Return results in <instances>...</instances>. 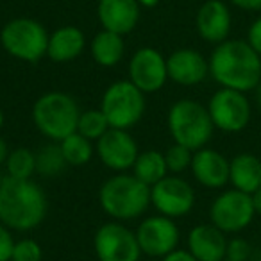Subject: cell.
<instances>
[{
  "label": "cell",
  "mask_w": 261,
  "mask_h": 261,
  "mask_svg": "<svg viewBox=\"0 0 261 261\" xmlns=\"http://www.w3.org/2000/svg\"><path fill=\"white\" fill-rule=\"evenodd\" d=\"M197 31L210 43H222L231 33V11L222 0H207L197 11Z\"/></svg>",
  "instance_id": "ac0fdd59"
},
{
  "label": "cell",
  "mask_w": 261,
  "mask_h": 261,
  "mask_svg": "<svg viewBox=\"0 0 261 261\" xmlns=\"http://www.w3.org/2000/svg\"><path fill=\"white\" fill-rule=\"evenodd\" d=\"M15 243L16 242L13 240L11 229L0 224V261H11Z\"/></svg>",
  "instance_id": "4dcf8cb0"
},
{
  "label": "cell",
  "mask_w": 261,
  "mask_h": 261,
  "mask_svg": "<svg viewBox=\"0 0 261 261\" xmlns=\"http://www.w3.org/2000/svg\"><path fill=\"white\" fill-rule=\"evenodd\" d=\"M0 43L9 56L27 63H38L47 56L48 34L40 22L33 18L9 20L0 31Z\"/></svg>",
  "instance_id": "8992f818"
},
{
  "label": "cell",
  "mask_w": 261,
  "mask_h": 261,
  "mask_svg": "<svg viewBox=\"0 0 261 261\" xmlns=\"http://www.w3.org/2000/svg\"><path fill=\"white\" fill-rule=\"evenodd\" d=\"M79 116L81 111L77 102L61 91L41 95L33 106L34 125L52 142H61L66 136L77 133Z\"/></svg>",
  "instance_id": "277c9868"
},
{
  "label": "cell",
  "mask_w": 261,
  "mask_h": 261,
  "mask_svg": "<svg viewBox=\"0 0 261 261\" xmlns=\"http://www.w3.org/2000/svg\"><path fill=\"white\" fill-rule=\"evenodd\" d=\"M100 206L115 220H135L150 206V186L133 174L109 177L98 192Z\"/></svg>",
  "instance_id": "3957f363"
},
{
  "label": "cell",
  "mask_w": 261,
  "mask_h": 261,
  "mask_svg": "<svg viewBox=\"0 0 261 261\" xmlns=\"http://www.w3.org/2000/svg\"><path fill=\"white\" fill-rule=\"evenodd\" d=\"M222 261H231V259H227V257H225V259H222Z\"/></svg>",
  "instance_id": "60d3db41"
},
{
  "label": "cell",
  "mask_w": 261,
  "mask_h": 261,
  "mask_svg": "<svg viewBox=\"0 0 261 261\" xmlns=\"http://www.w3.org/2000/svg\"><path fill=\"white\" fill-rule=\"evenodd\" d=\"M254 204L252 195L232 188L220 193L213 200L210 210L211 224L222 232H240L252 222Z\"/></svg>",
  "instance_id": "ba28073f"
},
{
  "label": "cell",
  "mask_w": 261,
  "mask_h": 261,
  "mask_svg": "<svg viewBox=\"0 0 261 261\" xmlns=\"http://www.w3.org/2000/svg\"><path fill=\"white\" fill-rule=\"evenodd\" d=\"M229 182L236 190L252 195L261 188V160L254 154L242 152L229 161Z\"/></svg>",
  "instance_id": "ffe728a7"
},
{
  "label": "cell",
  "mask_w": 261,
  "mask_h": 261,
  "mask_svg": "<svg viewBox=\"0 0 261 261\" xmlns=\"http://www.w3.org/2000/svg\"><path fill=\"white\" fill-rule=\"evenodd\" d=\"M8 177L13 179H31L36 174V154L29 149H15L9 152L6 160Z\"/></svg>",
  "instance_id": "d4e9b609"
},
{
  "label": "cell",
  "mask_w": 261,
  "mask_h": 261,
  "mask_svg": "<svg viewBox=\"0 0 261 261\" xmlns=\"http://www.w3.org/2000/svg\"><path fill=\"white\" fill-rule=\"evenodd\" d=\"M192 158L193 150L186 149V147L174 143L170 149L165 152V161H167L168 172H174V174H181L186 168L192 167Z\"/></svg>",
  "instance_id": "83f0119b"
},
{
  "label": "cell",
  "mask_w": 261,
  "mask_h": 261,
  "mask_svg": "<svg viewBox=\"0 0 261 261\" xmlns=\"http://www.w3.org/2000/svg\"><path fill=\"white\" fill-rule=\"evenodd\" d=\"M168 79L167 58L156 48L143 47L135 52L129 61V81L142 93H154L165 86Z\"/></svg>",
  "instance_id": "4fadbf2b"
},
{
  "label": "cell",
  "mask_w": 261,
  "mask_h": 261,
  "mask_svg": "<svg viewBox=\"0 0 261 261\" xmlns=\"http://www.w3.org/2000/svg\"><path fill=\"white\" fill-rule=\"evenodd\" d=\"M210 75L222 88L247 93L261 83V58L243 40H225L215 47L210 59Z\"/></svg>",
  "instance_id": "6da1fadb"
},
{
  "label": "cell",
  "mask_w": 261,
  "mask_h": 261,
  "mask_svg": "<svg viewBox=\"0 0 261 261\" xmlns=\"http://www.w3.org/2000/svg\"><path fill=\"white\" fill-rule=\"evenodd\" d=\"M133 175H136L147 186H154L156 182H160L168 175L165 154L158 152V150H145V152L138 154L135 165H133Z\"/></svg>",
  "instance_id": "603a6c76"
},
{
  "label": "cell",
  "mask_w": 261,
  "mask_h": 261,
  "mask_svg": "<svg viewBox=\"0 0 261 261\" xmlns=\"http://www.w3.org/2000/svg\"><path fill=\"white\" fill-rule=\"evenodd\" d=\"M43 250L40 243L33 238H23L15 243L11 261H41Z\"/></svg>",
  "instance_id": "f1b7e54d"
},
{
  "label": "cell",
  "mask_w": 261,
  "mask_h": 261,
  "mask_svg": "<svg viewBox=\"0 0 261 261\" xmlns=\"http://www.w3.org/2000/svg\"><path fill=\"white\" fill-rule=\"evenodd\" d=\"M2 125H4V113L0 109V129H2Z\"/></svg>",
  "instance_id": "f35d334b"
},
{
  "label": "cell",
  "mask_w": 261,
  "mask_h": 261,
  "mask_svg": "<svg viewBox=\"0 0 261 261\" xmlns=\"http://www.w3.org/2000/svg\"><path fill=\"white\" fill-rule=\"evenodd\" d=\"M229 2L245 11H259L261 9V0H229Z\"/></svg>",
  "instance_id": "836d02e7"
},
{
  "label": "cell",
  "mask_w": 261,
  "mask_h": 261,
  "mask_svg": "<svg viewBox=\"0 0 261 261\" xmlns=\"http://www.w3.org/2000/svg\"><path fill=\"white\" fill-rule=\"evenodd\" d=\"M97 152L102 163L116 172H123L133 167L140 154L135 138L125 129H113V127L102 138H98Z\"/></svg>",
  "instance_id": "5bb4252c"
},
{
  "label": "cell",
  "mask_w": 261,
  "mask_h": 261,
  "mask_svg": "<svg viewBox=\"0 0 261 261\" xmlns=\"http://www.w3.org/2000/svg\"><path fill=\"white\" fill-rule=\"evenodd\" d=\"M247 43H249L261 58V18L254 20V22L250 23L249 33H247Z\"/></svg>",
  "instance_id": "1f68e13d"
},
{
  "label": "cell",
  "mask_w": 261,
  "mask_h": 261,
  "mask_svg": "<svg viewBox=\"0 0 261 261\" xmlns=\"http://www.w3.org/2000/svg\"><path fill=\"white\" fill-rule=\"evenodd\" d=\"M84 50V34L79 27L65 25L59 27L54 34L48 36L47 56L54 63L73 61Z\"/></svg>",
  "instance_id": "44dd1931"
},
{
  "label": "cell",
  "mask_w": 261,
  "mask_h": 261,
  "mask_svg": "<svg viewBox=\"0 0 261 261\" xmlns=\"http://www.w3.org/2000/svg\"><path fill=\"white\" fill-rule=\"evenodd\" d=\"M97 15L106 31L123 36L138 25L140 4L138 0H98Z\"/></svg>",
  "instance_id": "2e32d148"
},
{
  "label": "cell",
  "mask_w": 261,
  "mask_h": 261,
  "mask_svg": "<svg viewBox=\"0 0 261 261\" xmlns=\"http://www.w3.org/2000/svg\"><path fill=\"white\" fill-rule=\"evenodd\" d=\"M61 152L65 156L66 163L73 165V167H81V165L90 163L91 156H93V147H91V140L84 138L79 133L66 136L65 140L59 142Z\"/></svg>",
  "instance_id": "cb8c5ba5"
},
{
  "label": "cell",
  "mask_w": 261,
  "mask_h": 261,
  "mask_svg": "<svg viewBox=\"0 0 261 261\" xmlns=\"http://www.w3.org/2000/svg\"><path fill=\"white\" fill-rule=\"evenodd\" d=\"M91 48V58L95 63L100 66H115L123 59V52H125V45H123V38L111 31H100L95 34L93 41L90 45Z\"/></svg>",
  "instance_id": "7402d4cb"
},
{
  "label": "cell",
  "mask_w": 261,
  "mask_h": 261,
  "mask_svg": "<svg viewBox=\"0 0 261 261\" xmlns=\"http://www.w3.org/2000/svg\"><path fill=\"white\" fill-rule=\"evenodd\" d=\"M47 215V195L33 179L6 175L0 185V224L13 231H31Z\"/></svg>",
  "instance_id": "7a4b0ae2"
},
{
  "label": "cell",
  "mask_w": 261,
  "mask_h": 261,
  "mask_svg": "<svg viewBox=\"0 0 261 261\" xmlns=\"http://www.w3.org/2000/svg\"><path fill=\"white\" fill-rule=\"evenodd\" d=\"M150 204L163 217H185L195 204V192L185 179L177 175H167L160 182L150 186Z\"/></svg>",
  "instance_id": "8fae6325"
},
{
  "label": "cell",
  "mask_w": 261,
  "mask_h": 261,
  "mask_svg": "<svg viewBox=\"0 0 261 261\" xmlns=\"http://www.w3.org/2000/svg\"><path fill=\"white\" fill-rule=\"evenodd\" d=\"M145 93L130 81H116L104 91L100 109L113 129H129L145 113Z\"/></svg>",
  "instance_id": "52a82bcc"
},
{
  "label": "cell",
  "mask_w": 261,
  "mask_h": 261,
  "mask_svg": "<svg viewBox=\"0 0 261 261\" xmlns=\"http://www.w3.org/2000/svg\"><path fill=\"white\" fill-rule=\"evenodd\" d=\"M207 111L213 125L224 133H240L250 122V102L245 93L220 88L210 98Z\"/></svg>",
  "instance_id": "9c48e42d"
},
{
  "label": "cell",
  "mask_w": 261,
  "mask_h": 261,
  "mask_svg": "<svg viewBox=\"0 0 261 261\" xmlns=\"http://www.w3.org/2000/svg\"><path fill=\"white\" fill-rule=\"evenodd\" d=\"M252 204H254V211L257 215H261V188L252 193Z\"/></svg>",
  "instance_id": "d590c367"
},
{
  "label": "cell",
  "mask_w": 261,
  "mask_h": 261,
  "mask_svg": "<svg viewBox=\"0 0 261 261\" xmlns=\"http://www.w3.org/2000/svg\"><path fill=\"white\" fill-rule=\"evenodd\" d=\"M192 174L206 188H224L229 182V161L213 149H199L192 158Z\"/></svg>",
  "instance_id": "e0dca14e"
},
{
  "label": "cell",
  "mask_w": 261,
  "mask_h": 261,
  "mask_svg": "<svg viewBox=\"0 0 261 261\" xmlns=\"http://www.w3.org/2000/svg\"><path fill=\"white\" fill-rule=\"evenodd\" d=\"M2 181H4V174L0 172V185H2Z\"/></svg>",
  "instance_id": "ab89813d"
},
{
  "label": "cell",
  "mask_w": 261,
  "mask_h": 261,
  "mask_svg": "<svg viewBox=\"0 0 261 261\" xmlns=\"http://www.w3.org/2000/svg\"><path fill=\"white\" fill-rule=\"evenodd\" d=\"M93 245L100 261H138L142 254L136 232L129 231L120 222H108L98 227Z\"/></svg>",
  "instance_id": "30bf717a"
},
{
  "label": "cell",
  "mask_w": 261,
  "mask_h": 261,
  "mask_svg": "<svg viewBox=\"0 0 261 261\" xmlns=\"http://www.w3.org/2000/svg\"><path fill=\"white\" fill-rule=\"evenodd\" d=\"M256 102H257V108L261 109V83L256 88Z\"/></svg>",
  "instance_id": "74e56055"
},
{
  "label": "cell",
  "mask_w": 261,
  "mask_h": 261,
  "mask_svg": "<svg viewBox=\"0 0 261 261\" xmlns=\"http://www.w3.org/2000/svg\"><path fill=\"white\" fill-rule=\"evenodd\" d=\"M213 129L215 125L207 108L192 98L177 100L168 111V130L174 142L193 152L207 145Z\"/></svg>",
  "instance_id": "5b68a950"
},
{
  "label": "cell",
  "mask_w": 261,
  "mask_h": 261,
  "mask_svg": "<svg viewBox=\"0 0 261 261\" xmlns=\"http://www.w3.org/2000/svg\"><path fill=\"white\" fill-rule=\"evenodd\" d=\"M163 261H199V259H197L190 250L175 249V250H172L170 254H167V256L163 257Z\"/></svg>",
  "instance_id": "d6a6232c"
},
{
  "label": "cell",
  "mask_w": 261,
  "mask_h": 261,
  "mask_svg": "<svg viewBox=\"0 0 261 261\" xmlns=\"http://www.w3.org/2000/svg\"><path fill=\"white\" fill-rule=\"evenodd\" d=\"M250 256V243L243 238H232L227 242L225 257L231 261H247Z\"/></svg>",
  "instance_id": "f546056e"
},
{
  "label": "cell",
  "mask_w": 261,
  "mask_h": 261,
  "mask_svg": "<svg viewBox=\"0 0 261 261\" xmlns=\"http://www.w3.org/2000/svg\"><path fill=\"white\" fill-rule=\"evenodd\" d=\"M168 79L182 86L199 84L210 75V63L193 48H179L167 58Z\"/></svg>",
  "instance_id": "9a60e30c"
},
{
  "label": "cell",
  "mask_w": 261,
  "mask_h": 261,
  "mask_svg": "<svg viewBox=\"0 0 261 261\" xmlns=\"http://www.w3.org/2000/svg\"><path fill=\"white\" fill-rule=\"evenodd\" d=\"M111 129L108 118L102 113V109H88L81 113L79 123H77V133L88 140H98Z\"/></svg>",
  "instance_id": "4316f807"
},
{
  "label": "cell",
  "mask_w": 261,
  "mask_h": 261,
  "mask_svg": "<svg viewBox=\"0 0 261 261\" xmlns=\"http://www.w3.org/2000/svg\"><path fill=\"white\" fill-rule=\"evenodd\" d=\"M66 160L61 152V147L56 143H48L36 152V172L43 177L59 175L66 167Z\"/></svg>",
  "instance_id": "484cf974"
},
{
  "label": "cell",
  "mask_w": 261,
  "mask_h": 261,
  "mask_svg": "<svg viewBox=\"0 0 261 261\" xmlns=\"http://www.w3.org/2000/svg\"><path fill=\"white\" fill-rule=\"evenodd\" d=\"M136 240L143 254L150 257H165L177 249L179 229L168 217H149L136 229Z\"/></svg>",
  "instance_id": "7c38bea8"
},
{
  "label": "cell",
  "mask_w": 261,
  "mask_h": 261,
  "mask_svg": "<svg viewBox=\"0 0 261 261\" xmlns=\"http://www.w3.org/2000/svg\"><path fill=\"white\" fill-rule=\"evenodd\" d=\"M188 250L199 261H222L227 254V240L213 224H200L190 231Z\"/></svg>",
  "instance_id": "d6986e66"
},
{
  "label": "cell",
  "mask_w": 261,
  "mask_h": 261,
  "mask_svg": "<svg viewBox=\"0 0 261 261\" xmlns=\"http://www.w3.org/2000/svg\"><path fill=\"white\" fill-rule=\"evenodd\" d=\"M9 156V149H8V143H6L4 138H0V165H4L6 160Z\"/></svg>",
  "instance_id": "e575fe53"
},
{
  "label": "cell",
  "mask_w": 261,
  "mask_h": 261,
  "mask_svg": "<svg viewBox=\"0 0 261 261\" xmlns=\"http://www.w3.org/2000/svg\"><path fill=\"white\" fill-rule=\"evenodd\" d=\"M158 2H160V0H138V4L143 6V8H154Z\"/></svg>",
  "instance_id": "8d00e7d4"
}]
</instances>
